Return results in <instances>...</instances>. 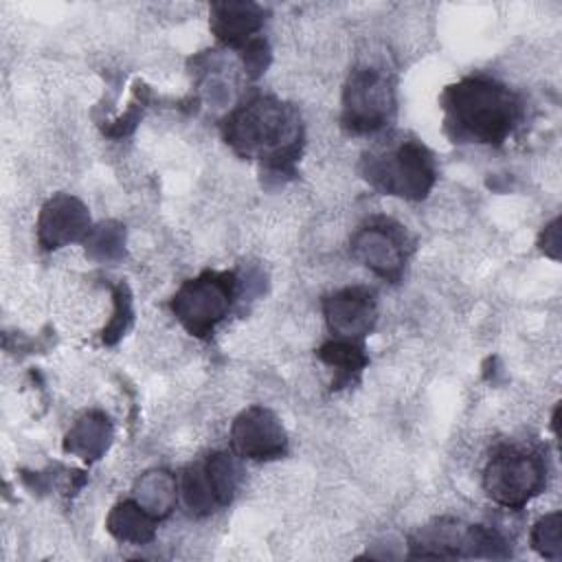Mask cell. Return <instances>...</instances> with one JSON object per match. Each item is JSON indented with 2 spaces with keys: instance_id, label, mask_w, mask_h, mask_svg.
I'll use <instances>...</instances> for the list:
<instances>
[{
  "instance_id": "obj_21",
  "label": "cell",
  "mask_w": 562,
  "mask_h": 562,
  "mask_svg": "<svg viewBox=\"0 0 562 562\" xmlns=\"http://www.w3.org/2000/svg\"><path fill=\"white\" fill-rule=\"evenodd\" d=\"M531 547L547 560L562 558V514L560 512H551L533 525Z\"/></svg>"
},
{
  "instance_id": "obj_1",
  "label": "cell",
  "mask_w": 562,
  "mask_h": 562,
  "mask_svg": "<svg viewBox=\"0 0 562 562\" xmlns=\"http://www.w3.org/2000/svg\"><path fill=\"white\" fill-rule=\"evenodd\" d=\"M220 130L226 145L241 158L261 160L274 173H294L303 147V123L292 103L255 92L224 116Z\"/></svg>"
},
{
  "instance_id": "obj_19",
  "label": "cell",
  "mask_w": 562,
  "mask_h": 562,
  "mask_svg": "<svg viewBox=\"0 0 562 562\" xmlns=\"http://www.w3.org/2000/svg\"><path fill=\"white\" fill-rule=\"evenodd\" d=\"M83 246L88 257L99 261H114L123 257L125 250V226L119 222H103L90 228Z\"/></svg>"
},
{
  "instance_id": "obj_9",
  "label": "cell",
  "mask_w": 562,
  "mask_h": 562,
  "mask_svg": "<svg viewBox=\"0 0 562 562\" xmlns=\"http://www.w3.org/2000/svg\"><path fill=\"white\" fill-rule=\"evenodd\" d=\"M233 452L250 461H272L288 452V432L266 406H248L231 424Z\"/></svg>"
},
{
  "instance_id": "obj_12",
  "label": "cell",
  "mask_w": 562,
  "mask_h": 562,
  "mask_svg": "<svg viewBox=\"0 0 562 562\" xmlns=\"http://www.w3.org/2000/svg\"><path fill=\"white\" fill-rule=\"evenodd\" d=\"M209 15L213 35L222 44L239 50L257 37L266 20V11L255 2H213Z\"/></svg>"
},
{
  "instance_id": "obj_16",
  "label": "cell",
  "mask_w": 562,
  "mask_h": 562,
  "mask_svg": "<svg viewBox=\"0 0 562 562\" xmlns=\"http://www.w3.org/2000/svg\"><path fill=\"white\" fill-rule=\"evenodd\" d=\"M316 356L336 373L331 389L349 386L351 382L358 380L362 369L369 364V358L360 340H345V338L327 340L316 349Z\"/></svg>"
},
{
  "instance_id": "obj_2",
  "label": "cell",
  "mask_w": 562,
  "mask_h": 562,
  "mask_svg": "<svg viewBox=\"0 0 562 562\" xmlns=\"http://www.w3.org/2000/svg\"><path fill=\"white\" fill-rule=\"evenodd\" d=\"M443 123L452 140L501 145L520 123L522 103L514 90L487 75H470L441 92Z\"/></svg>"
},
{
  "instance_id": "obj_5",
  "label": "cell",
  "mask_w": 562,
  "mask_h": 562,
  "mask_svg": "<svg viewBox=\"0 0 562 562\" xmlns=\"http://www.w3.org/2000/svg\"><path fill=\"white\" fill-rule=\"evenodd\" d=\"M237 285L235 272L204 270L176 290L169 307L191 336L209 338L226 318L237 296Z\"/></svg>"
},
{
  "instance_id": "obj_11",
  "label": "cell",
  "mask_w": 562,
  "mask_h": 562,
  "mask_svg": "<svg viewBox=\"0 0 562 562\" xmlns=\"http://www.w3.org/2000/svg\"><path fill=\"white\" fill-rule=\"evenodd\" d=\"M323 314L336 338L362 340L378 321L375 294L362 285L336 290L323 299Z\"/></svg>"
},
{
  "instance_id": "obj_20",
  "label": "cell",
  "mask_w": 562,
  "mask_h": 562,
  "mask_svg": "<svg viewBox=\"0 0 562 562\" xmlns=\"http://www.w3.org/2000/svg\"><path fill=\"white\" fill-rule=\"evenodd\" d=\"M112 299H114V312L112 318L108 321V325L103 327L101 340L105 345H116L125 331L130 329L132 321H134V310H132V292L127 288V283H116L112 288Z\"/></svg>"
},
{
  "instance_id": "obj_17",
  "label": "cell",
  "mask_w": 562,
  "mask_h": 562,
  "mask_svg": "<svg viewBox=\"0 0 562 562\" xmlns=\"http://www.w3.org/2000/svg\"><path fill=\"white\" fill-rule=\"evenodd\" d=\"M178 490H180L182 503L191 516H209L220 507L215 501V494L206 481L202 463H193L182 470Z\"/></svg>"
},
{
  "instance_id": "obj_3",
  "label": "cell",
  "mask_w": 562,
  "mask_h": 562,
  "mask_svg": "<svg viewBox=\"0 0 562 562\" xmlns=\"http://www.w3.org/2000/svg\"><path fill=\"white\" fill-rule=\"evenodd\" d=\"M362 178L384 195L424 200L437 182L430 149L413 136H389L362 154Z\"/></svg>"
},
{
  "instance_id": "obj_13",
  "label": "cell",
  "mask_w": 562,
  "mask_h": 562,
  "mask_svg": "<svg viewBox=\"0 0 562 562\" xmlns=\"http://www.w3.org/2000/svg\"><path fill=\"white\" fill-rule=\"evenodd\" d=\"M112 422L101 411L83 413L64 437V452L83 461H97L112 443Z\"/></svg>"
},
{
  "instance_id": "obj_8",
  "label": "cell",
  "mask_w": 562,
  "mask_h": 562,
  "mask_svg": "<svg viewBox=\"0 0 562 562\" xmlns=\"http://www.w3.org/2000/svg\"><path fill=\"white\" fill-rule=\"evenodd\" d=\"M413 241L404 226L389 217L362 224L351 237V255L380 279L397 283L404 274Z\"/></svg>"
},
{
  "instance_id": "obj_6",
  "label": "cell",
  "mask_w": 562,
  "mask_h": 562,
  "mask_svg": "<svg viewBox=\"0 0 562 562\" xmlns=\"http://www.w3.org/2000/svg\"><path fill=\"white\" fill-rule=\"evenodd\" d=\"M395 81L382 66H356L342 88L340 123L351 134H375L395 116Z\"/></svg>"
},
{
  "instance_id": "obj_4",
  "label": "cell",
  "mask_w": 562,
  "mask_h": 562,
  "mask_svg": "<svg viewBox=\"0 0 562 562\" xmlns=\"http://www.w3.org/2000/svg\"><path fill=\"white\" fill-rule=\"evenodd\" d=\"M547 485V463L538 450L501 443L483 470L485 494L501 507L520 509Z\"/></svg>"
},
{
  "instance_id": "obj_7",
  "label": "cell",
  "mask_w": 562,
  "mask_h": 562,
  "mask_svg": "<svg viewBox=\"0 0 562 562\" xmlns=\"http://www.w3.org/2000/svg\"><path fill=\"white\" fill-rule=\"evenodd\" d=\"M408 558H507L509 540L494 527L439 518L411 538Z\"/></svg>"
},
{
  "instance_id": "obj_10",
  "label": "cell",
  "mask_w": 562,
  "mask_h": 562,
  "mask_svg": "<svg viewBox=\"0 0 562 562\" xmlns=\"http://www.w3.org/2000/svg\"><path fill=\"white\" fill-rule=\"evenodd\" d=\"M90 228L88 206L70 193H55L40 209L35 233L42 250H57L72 241H83Z\"/></svg>"
},
{
  "instance_id": "obj_15",
  "label": "cell",
  "mask_w": 562,
  "mask_h": 562,
  "mask_svg": "<svg viewBox=\"0 0 562 562\" xmlns=\"http://www.w3.org/2000/svg\"><path fill=\"white\" fill-rule=\"evenodd\" d=\"M105 529L119 542L147 544L156 536V518L149 516L134 498H127L110 509Z\"/></svg>"
},
{
  "instance_id": "obj_23",
  "label": "cell",
  "mask_w": 562,
  "mask_h": 562,
  "mask_svg": "<svg viewBox=\"0 0 562 562\" xmlns=\"http://www.w3.org/2000/svg\"><path fill=\"white\" fill-rule=\"evenodd\" d=\"M540 250L551 257V259H560V250H562V239H560V217H555L553 222H549L540 235Z\"/></svg>"
},
{
  "instance_id": "obj_22",
  "label": "cell",
  "mask_w": 562,
  "mask_h": 562,
  "mask_svg": "<svg viewBox=\"0 0 562 562\" xmlns=\"http://www.w3.org/2000/svg\"><path fill=\"white\" fill-rule=\"evenodd\" d=\"M241 61H244L246 77H250V79L261 77L266 72L268 64H270V48H268L266 40L263 37H255L252 42H248L241 48Z\"/></svg>"
},
{
  "instance_id": "obj_18",
  "label": "cell",
  "mask_w": 562,
  "mask_h": 562,
  "mask_svg": "<svg viewBox=\"0 0 562 562\" xmlns=\"http://www.w3.org/2000/svg\"><path fill=\"white\" fill-rule=\"evenodd\" d=\"M206 481L215 494V501L220 507H226L237 490V465L233 461V454L224 452V450H215L211 452L204 461H202Z\"/></svg>"
},
{
  "instance_id": "obj_14",
  "label": "cell",
  "mask_w": 562,
  "mask_h": 562,
  "mask_svg": "<svg viewBox=\"0 0 562 562\" xmlns=\"http://www.w3.org/2000/svg\"><path fill=\"white\" fill-rule=\"evenodd\" d=\"M178 492L176 476L162 468L147 470L134 483V501L156 520H162L173 512Z\"/></svg>"
}]
</instances>
